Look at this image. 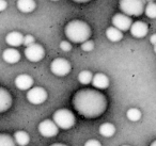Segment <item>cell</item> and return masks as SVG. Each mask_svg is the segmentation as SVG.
Segmentation results:
<instances>
[{
	"label": "cell",
	"mask_w": 156,
	"mask_h": 146,
	"mask_svg": "<svg viewBox=\"0 0 156 146\" xmlns=\"http://www.w3.org/2000/svg\"><path fill=\"white\" fill-rule=\"evenodd\" d=\"M73 106L80 115L94 118L102 115L107 108L106 97L91 89L78 91L73 98Z\"/></svg>",
	"instance_id": "6da1fadb"
},
{
	"label": "cell",
	"mask_w": 156,
	"mask_h": 146,
	"mask_svg": "<svg viewBox=\"0 0 156 146\" xmlns=\"http://www.w3.org/2000/svg\"><path fill=\"white\" fill-rule=\"evenodd\" d=\"M64 32L66 37L73 43L83 44L91 36V28L83 20H72L65 26Z\"/></svg>",
	"instance_id": "7a4b0ae2"
},
{
	"label": "cell",
	"mask_w": 156,
	"mask_h": 146,
	"mask_svg": "<svg viewBox=\"0 0 156 146\" xmlns=\"http://www.w3.org/2000/svg\"><path fill=\"white\" fill-rule=\"evenodd\" d=\"M52 120L61 129H71L75 125V115L67 109H59L52 115Z\"/></svg>",
	"instance_id": "3957f363"
},
{
	"label": "cell",
	"mask_w": 156,
	"mask_h": 146,
	"mask_svg": "<svg viewBox=\"0 0 156 146\" xmlns=\"http://www.w3.org/2000/svg\"><path fill=\"white\" fill-rule=\"evenodd\" d=\"M119 5L123 14L127 16H140L144 12V2L141 0H122Z\"/></svg>",
	"instance_id": "277c9868"
},
{
	"label": "cell",
	"mask_w": 156,
	"mask_h": 146,
	"mask_svg": "<svg viewBox=\"0 0 156 146\" xmlns=\"http://www.w3.org/2000/svg\"><path fill=\"white\" fill-rule=\"evenodd\" d=\"M71 63L62 58H57L50 64V71L56 76H66L71 71Z\"/></svg>",
	"instance_id": "5b68a950"
},
{
	"label": "cell",
	"mask_w": 156,
	"mask_h": 146,
	"mask_svg": "<svg viewBox=\"0 0 156 146\" xmlns=\"http://www.w3.org/2000/svg\"><path fill=\"white\" fill-rule=\"evenodd\" d=\"M47 92L41 86H35L27 92V99L32 105H41L47 99Z\"/></svg>",
	"instance_id": "8992f818"
},
{
	"label": "cell",
	"mask_w": 156,
	"mask_h": 146,
	"mask_svg": "<svg viewBox=\"0 0 156 146\" xmlns=\"http://www.w3.org/2000/svg\"><path fill=\"white\" fill-rule=\"evenodd\" d=\"M25 56L31 62H39L45 56V50L40 44H33L25 49Z\"/></svg>",
	"instance_id": "52a82bcc"
},
{
	"label": "cell",
	"mask_w": 156,
	"mask_h": 146,
	"mask_svg": "<svg viewBox=\"0 0 156 146\" xmlns=\"http://www.w3.org/2000/svg\"><path fill=\"white\" fill-rule=\"evenodd\" d=\"M39 131L43 137H56L59 132V127L56 125L54 120H45L40 123L39 125Z\"/></svg>",
	"instance_id": "ba28073f"
},
{
	"label": "cell",
	"mask_w": 156,
	"mask_h": 146,
	"mask_svg": "<svg viewBox=\"0 0 156 146\" xmlns=\"http://www.w3.org/2000/svg\"><path fill=\"white\" fill-rule=\"evenodd\" d=\"M133 20L129 16L125 14H115L112 17V25L115 28L119 29L120 31H127L128 29L130 30L133 26Z\"/></svg>",
	"instance_id": "9c48e42d"
},
{
	"label": "cell",
	"mask_w": 156,
	"mask_h": 146,
	"mask_svg": "<svg viewBox=\"0 0 156 146\" xmlns=\"http://www.w3.org/2000/svg\"><path fill=\"white\" fill-rule=\"evenodd\" d=\"M33 84V79L31 76L27 75V74H22V75L17 76L15 79V85L17 89L22 91L31 90V86Z\"/></svg>",
	"instance_id": "30bf717a"
},
{
	"label": "cell",
	"mask_w": 156,
	"mask_h": 146,
	"mask_svg": "<svg viewBox=\"0 0 156 146\" xmlns=\"http://www.w3.org/2000/svg\"><path fill=\"white\" fill-rule=\"evenodd\" d=\"M149 31V27L145 23L143 22H136L133 24L132 28H130V33L133 36L137 37V39H141L144 37L147 34Z\"/></svg>",
	"instance_id": "8fae6325"
},
{
	"label": "cell",
	"mask_w": 156,
	"mask_h": 146,
	"mask_svg": "<svg viewBox=\"0 0 156 146\" xmlns=\"http://www.w3.org/2000/svg\"><path fill=\"white\" fill-rule=\"evenodd\" d=\"M25 36L20 32L17 31H13V32H10L9 34L5 36V42L9 44L12 47H18V46L23 45L24 44Z\"/></svg>",
	"instance_id": "7c38bea8"
},
{
	"label": "cell",
	"mask_w": 156,
	"mask_h": 146,
	"mask_svg": "<svg viewBox=\"0 0 156 146\" xmlns=\"http://www.w3.org/2000/svg\"><path fill=\"white\" fill-rule=\"evenodd\" d=\"M12 97L5 89L0 88V112H5L11 107Z\"/></svg>",
	"instance_id": "4fadbf2b"
},
{
	"label": "cell",
	"mask_w": 156,
	"mask_h": 146,
	"mask_svg": "<svg viewBox=\"0 0 156 146\" xmlns=\"http://www.w3.org/2000/svg\"><path fill=\"white\" fill-rule=\"evenodd\" d=\"M3 60L7 63L10 64H14V63H17L20 60V54L17 49H14V48H8L3 51L2 54Z\"/></svg>",
	"instance_id": "5bb4252c"
},
{
	"label": "cell",
	"mask_w": 156,
	"mask_h": 146,
	"mask_svg": "<svg viewBox=\"0 0 156 146\" xmlns=\"http://www.w3.org/2000/svg\"><path fill=\"white\" fill-rule=\"evenodd\" d=\"M92 84H93L94 88L98 89V90H105L109 86V79L105 74H95L93 77Z\"/></svg>",
	"instance_id": "9a60e30c"
},
{
	"label": "cell",
	"mask_w": 156,
	"mask_h": 146,
	"mask_svg": "<svg viewBox=\"0 0 156 146\" xmlns=\"http://www.w3.org/2000/svg\"><path fill=\"white\" fill-rule=\"evenodd\" d=\"M16 5L18 10L23 13H30L37 7V3L33 0H18Z\"/></svg>",
	"instance_id": "2e32d148"
},
{
	"label": "cell",
	"mask_w": 156,
	"mask_h": 146,
	"mask_svg": "<svg viewBox=\"0 0 156 146\" xmlns=\"http://www.w3.org/2000/svg\"><path fill=\"white\" fill-rule=\"evenodd\" d=\"M13 137L16 142V145H18V146L28 145L29 141H30V137H29V134L26 132V131H23V130L16 131V132L14 133Z\"/></svg>",
	"instance_id": "e0dca14e"
},
{
	"label": "cell",
	"mask_w": 156,
	"mask_h": 146,
	"mask_svg": "<svg viewBox=\"0 0 156 146\" xmlns=\"http://www.w3.org/2000/svg\"><path fill=\"white\" fill-rule=\"evenodd\" d=\"M106 36L111 42H119L123 39V33L115 27H109L106 30Z\"/></svg>",
	"instance_id": "ac0fdd59"
},
{
	"label": "cell",
	"mask_w": 156,
	"mask_h": 146,
	"mask_svg": "<svg viewBox=\"0 0 156 146\" xmlns=\"http://www.w3.org/2000/svg\"><path fill=\"white\" fill-rule=\"evenodd\" d=\"M100 133L103 135V137H110L115 134V127L113 126L111 123H104L100 126Z\"/></svg>",
	"instance_id": "d6986e66"
},
{
	"label": "cell",
	"mask_w": 156,
	"mask_h": 146,
	"mask_svg": "<svg viewBox=\"0 0 156 146\" xmlns=\"http://www.w3.org/2000/svg\"><path fill=\"white\" fill-rule=\"evenodd\" d=\"M93 74L90 71H83L78 75V80L81 84H89L90 82L93 81Z\"/></svg>",
	"instance_id": "ffe728a7"
},
{
	"label": "cell",
	"mask_w": 156,
	"mask_h": 146,
	"mask_svg": "<svg viewBox=\"0 0 156 146\" xmlns=\"http://www.w3.org/2000/svg\"><path fill=\"white\" fill-rule=\"evenodd\" d=\"M0 146H16V142L11 135L2 133L0 134Z\"/></svg>",
	"instance_id": "44dd1931"
},
{
	"label": "cell",
	"mask_w": 156,
	"mask_h": 146,
	"mask_svg": "<svg viewBox=\"0 0 156 146\" xmlns=\"http://www.w3.org/2000/svg\"><path fill=\"white\" fill-rule=\"evenodd\" d=\"M126 116L132 122H137V120H139L141 118V112L139 109L132 108V109H128V111L126 112Z\"/></svg>",
	"instance_id": "7402d4cb"
},
{
	"label": "cell",
	"mask_w": 156,
	"mask_h": 146,
	"mask_svg": "<svg viewBox=\"0 0 156 146\" xmlns=\"http://www.w3.org/2000/svg\"><path fill=\"white\" fill-rule=\"evenodd\" d=\"M145 15L149 18H156V3L149 2L145 7Z\"/></svg>",
	"instance_id": "603a6c76"
},
{
	"label": "cell",
	"mask_w": 156,
	"mask_h": 146,
	"mask_svg": "<svg viewBox=\"0 0 156 146\" xmlns=\"http://www.w3.org/2000/svg\"><path fill=\"white\" fill-rule=\"evenodd\" d=\"M94 48V44L92 41H87L86 43L81 44V49L85 50V51H91Z\"/></svg>",
	"instance_id": "cb8c5ba5"
},
{
	"label": "cell",
	"mask_w": 156,
	"mask_h": 146,
	"mask_svg": "<svg viewBox=\"0 0 156 146\" xmlns=\"http://www.w3.org/2000/svg\"><path fill=\"white\" fill-rule=\"evenodd\" d=\"M34 37L32 36V35H26L25 36V40H24V45L26 46V48L27 47H29V46H31V45H33V44H35L34 43Z\"/></svg>",
	"instance_id": "d4e9b609"
},
{
	"label": "cell",
	"mask_w": 156,
	"mask_h": 146,
	"mask_svg": "<svg viewBox=\"0 0 156 146\" xmlns=\"http://www.w3.org/2000/svg\"><path fill=\"white\" fill-rule=\"evenodd\" d=\"M60 48L63 50V51H69V50L72 49V45L69 43L67 41H62L60 43Z\"/></svg>",
	"instance_id": "484cf974"
},
{
	"label": "cell",
	"mask_w": 156,
	"mask_h": 146,
	"mask_svg": "<svg viewBox=\"0 0 156 146\" xmlns=\"http://www.w3.org/2000/svg\"><path fill=\"white\" fill-rule=\"evenodd\" d=\"M85 146H102V144H101L98 140L91 139V140H88V141L86 142Z\"/></svg>",
	"instance_id": "4316f807"
},
{
	"label": "cell",
	"mask_w": 156,
	"mask_h": 146,
	"mask_svg": "<svg viewBox=\"0 0 156 146\" xmlns=\"http://www.w3.org/2000/svg\"><path fill=\"white\" fill-rule=\"evenodd\" d=\"M7 1L5 0H0V11H5L7 8Z\"/></svg>",
	"instance_id": "83f0119b"
},
{
	"label": "cell",
	"mask_w": 156,
	"mask_h": 146,
	"mask_svg": "<svg viewBox=\"0 0 156 146\" xmlns=\"http://www.w3.org/2000/svg\"><path fill=\"white\" fill-rule=\"evenodd\" d=\"M150 42H151V44H153L154 46H156V33L150 37Z\"/></svg>",
	"instance_id": "f1b7e54d"
},
{
	"label": "cell",
	"mask_w": 156,
	"mask_h": 146,
	"mask_svg": "<svg viewBox=\"0 0 156 146\" xmlns=\"http://www.w3.org/2000/svg\"><path fill=\"white\" fill-rule=\"evenodd\" d=\"M50 146H66V145H65V144H61V143H55Z\"/></svg>",
	"instance_id": "f546056e"
},
{
	"label": "cell",
	"mask_w": 156,
	"mask_h": 146,
	"mask_svg": "<svg viewBox=\"0 0 156 146\" xmlns=\"http://www.w3.org/2000/svg\"><path fill=\"white\" fill-rule=\"evenodd\" d=\"M150 146H156V141L152 142V143H151V145H150Z\"/></svg>",
	"instance_id": "4dcf8cb0"
},
{
	"label": "cell",
	"mask_w": 156,
	"mask_h": 146,
	"mask_svg": "<svg viewBox=\"0 0 156 146\" xmlns=\"http://www.w3.org/2000/svg\"><path fill=\"white\" fill-rule=\"evenodd\" d=\"M154 51H155V54H156V46H154Z\"/></svg>",
	"instance_id": "1f68e13d"
},
{
	"label": "cell",
	"mask_w": 156,
	"mask_h": 146,
	"mask_svg": "<svg viewBox=\"0 0 156 146\" xmlns=\"http://www.w3.org/2000/svg\"><path fill=\"white\" fill-rule=\"evenodd\" d=\"M123 146H128V145H123Z\"/></svg>",
	"instance_id": "d6a6232c"
}]
</instances>
